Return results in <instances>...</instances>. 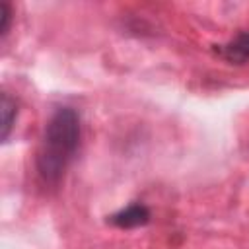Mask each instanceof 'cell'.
I'll return each mask as SVG.
<instances>
[{
  "mask_svg": "<svg viewBox=\"0 0 249 249\" xmlns=\"http://www.w3.org/2000/svg\"><path fill=\"white\" fill-rule=\"evenodd\" d=\"M80 142V119L74 109H56L43 132L37 169L47 183H56L70 165Z\"/></svg>",
  "mask_w": 249,
  "mask_h": 249,
  "instance_id": "obj_1",
  "label": "cell"
},
{
  "mask_svg": "<svg viewBox=\"0 0 249 249\" xmlns=\"http://www.w3.org/2000/svg\"><path fill=\"white\" fill-rule=\"evenodd\" d=\"M109 222L117 228H138V226H146L150 222V210L142 204V202H132L124 208H121L119 212L109 216Z\"/></svg>",
  "mask_w": 249,
  "mask_h": 249,
  "instance_id": "obj_2",
  "label": "cell"
},
{
  "mask_svg": "<svg viewBox=\"0 0 249 249\" xmlns=\"http://www.w3.org/2000/svg\"><path fill=\"white\" fill-rule=\"evenodd\" d=\"M220 53L231 64H245L249 60V33H237L231 41L220 47Z\"/></svg>",
  "mask_w": 249,
  "mask_h": 249,
  "instance_id": "obj_3",
  "label": "cell"
},
{
  "mask_svg": "<svg viewBox=\"0 0 249 249\" xmlns=\"http://www.w3.org/2000/svg\"><path fill=\"white\" fill-rule=\"evenodd\" d=\"M16 101L8 95V93H2V99H0V115H2V126H0V138L2 142L8 140L10 136V130L14 126V121H16Z\"/></svg>",
  "mask_w": 249,
  "mask_h": 249,
  "instance_id": "obj_4",
  "label": "cell"
},
{
  "mask_svg": "<svg viewBox=\"0 0 249 249\" xmlns=\"http://www.w3.org/2000/svg\"><path fill=\"white\" fill-rule=\"evenodd\" d=\"M10 21H12V8L6 0H0V35L2 37L8 33Z\"/></svg>",
  "mask_w": 249,
  "mask_h": 249,
  "instance_id": "obj_5",
  "label": "cell"
}]
</instances>
